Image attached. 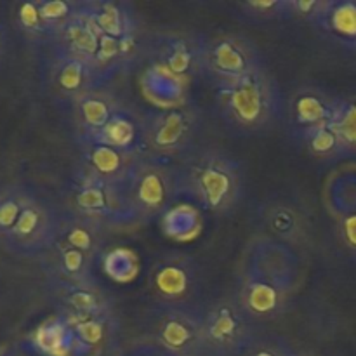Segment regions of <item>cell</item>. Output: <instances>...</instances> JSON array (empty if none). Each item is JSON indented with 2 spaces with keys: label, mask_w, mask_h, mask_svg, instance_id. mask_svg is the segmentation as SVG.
I'll list each match as a JSON object with an SVG mask.
<instances>
[{
  "label": "cell",
  "mask_w": 356,
  "mask_h": 356,
  "mask_svg": "<svg viewBox=\"0 0 356 356\" xmlns=\"http://www.w3.org/2000/svg\"><path fill=\"white\" fill-rule=\"evenodd\" d=\"M54 233V221L52 214L44 202L38 200L33 193L21 211L19 219L14 228L0 242V245L10 254L26 257L35 256L42 249L47 247Z\"/></svg>",
  "instance_id": "cell-1"
},
{
  "label": "cell",
  "mask_w": 356,
  "mask_h": 356,
  "mask_svg": "<svg viewBox=\"0 0 356 356\" xmlns=\"http://www.w3.org/2000/svg\"><path fill=\"white\" fill-rule=\"evenodd\" d=\"M229 104L242 122L245 124L256 122L264 108V97L259 83H256L247 75L236 79V86L233 87L232 96H229Z\"/></svg>",
  "instance_id": "cell-2"
},
{
  "label": "cell",
  "mask_w": 356,
  "mask_h": 356,
  "mask_svg": "<svg viewBox=\"0 0 356 356\" xmlns=\"http://www.w3.org/2000/svg\"><path fill=\"white\" fill-rule=\"evenodd\" d=\"M31 191L19 184L0 186V242L14 228Z\"/></svg>",
  "instance_id": "cell-3"
},
{
  "label": "cell",
  "mask_w": 356,
  "mask_h": 356,
  "mask_svg": "<svg viewBox=\"0 0 356 356\" xmlns=\"http://www.w3.org/2000/svg\"><path fill=\"white\" fill-rule=\"evenodd\" d=\"M214 65L221 73L229 76H240L245 75L247 70V59L245 54L236 47L233 42H219L214 49Z\"/></svg>",
  "instance_id": "cell-4"
},
{
  "label": "cell",
  "mask_w": 356,
  "mask_h": 356,
  "mask_svg": "<svg viewBox=\"0 0 356 356\" xmlns=\"http://www.w3.org/2000/svg\"><path fill=\"white\" fill-rule=\"evenodd\" d=\"M104 268H106V273L113 277L115 280L129 282L139 273V261L132 250L117 249L108 254Z\"/></svg>",
  "instance_id": "cell-5"
},
{
  "label": "cell",
  "mask_w": 356,
  "mask_h": 356,
  "mask_svg": "<svg viewBox=\"0 0 356 356\" xmlns=\"http://www.w3.org/2000/svg\"><path fill=\"white\" fill-rule=\"evenodd\" d=\"M296 115L301 124L309 125V127H325V120L329 117V110L325 104L315 96H302L296 103Z\"/></svg>",
  "instance_id": "cell-6"
},
{
  "label": "cell",
  "mask_w": 356,
  "mask_h": 356,
  "mask_svg": "<svg viewBox=\"0 0 356 356\" xmlns=\"http://www.w3.org/2000/svg\"><path fill=\"white\" fill-rule=\"evenodd\" d=\"M330 28L343 38H356V3L343 2L332 6L329 13Z\"/></svg>",
  "instance_id": "cell-7"
},
{
  "label": "cell",
  "mask_w": 356,
  "mask_h": 356,
  "mask_svg": "<svg viewBox=\"0 0 356 356\" xmlns=\"http://www.w3.org/2000/svg\"><path fill=\"white\" fill-rule=\"evenodd\" d=\"M200 183L202 188H204L205 197H207V202L214 207L221 204V200L228 195L229 188H232L229 177L222 170L214 169V167H209L207 170H204Z\"/></svg>",
  "instance_id": "cell-8"
},
{
  "label": "cell",
  "mask_w": 356,
  "mask_h": 356,
  "mask_svg": "<svg viewBox=\"0 0 356 356\" xmlns=\"http://www.w3.org/2000/svg\"><path fill=\"white\" fill-rule=\"evenodd\" d=\"M16 19L17 24H19L21 30L26 35H33V37H38V35L47 33L49 28L45 24L44 17L40 14V7H38V2H23L17 6L16 10Z\"/></svg>",
  "instance_id": "cell-9"
},
{
  "label": "cell",
  "mask_w": 356,
  "mask_h": 356,
  "mask_svg": "<svg viewBox=\"0 0 356 356\" xmlns=\"http://www.w3.org/2000/svg\"><path fill=\"white\" fill-rule=\"evenodd\" d=\"M68 38L79 51L86 52V54L92 56L97 52L99 47V37L96 35L94 28L90 24L83 26V24H68Z\"/></svg>",
  "instance_id": "cell-10"
},
{
  "label": "cell",
  "mask_w": 356,
  "mask_h": 356,
  "mask_svg": "<svg viewBox=\"0 0 356 356\" xmlns=\"http://www.w3.org/2000/svg\"><path fill=\"white\" fill-rule=\"evenodd\" d=\"M188 285V278L184 271L177 266H167L156 275V287L165 296L183 294Z\"/></svg>",
  "instance_id": "cell-11"
},
{
  "label": "cell",
  "mask_w": 356,
  "mask_h": 356,
  "mask_svg": "<svg viewBox=\"0 0 356 356\" xmlns=\"http://www.w3.org/2000/svg\"><path fill=\"white\" fill-rule=\"evenodd\" d=\"M104 138H106L108 145L110 146H127L129 143H132L134 139V127L129 120L122 117H113L110 118L106 125L103 127Z\"/></svg>",
  "instance_id": "cell-12"
},
{
  "label": "cell",
  "mask_w": 356,
  "mask_h": 356,
  "mask_svg": "<svg viewBox=\"0 0 356 356\" xmlns=\"http://www.w3.org/2000/svg\"><path fill=\"white\" fill-rule=\"evenodd\" d=\"M94 24L96 28L104 31V35H110V37H117V35H124V16H122L120 10L115 6H104L103 10L99 14L94 16Z\"/></svg>",
  "instance_id": "cell-13"
},
{
  "label": "cell",
  "mask_w": 356,
  "mask_h": 356,
  "mask_svg": "<svg viewBox=\"0 0 356 356\" xmlns=\"http://www.w3.org/2000/svg\"><path fill=\"white\" fill-rule=\"evenodd\" d=\"M277 291L266 284H257L249 292V305L254 312L268 313L277 306Z\"/></svg>",
  "instance_id": "cell-14"
},
{
  "label": "cell",
  "mask_w": 356,
  "mask_h": 356,
  "mask_svg": "<svg viewBox=\"0 0 356 356\" xmlns=\"http://www.w3.org/2000/svg\"><path fill=\"white\" fill-rule=\"evenodd\" d=\"M120 155H118L117 149L110 145H99L94 148L92 152V163L99 172L103 174H111L115 170H118L120 167Z\"/></svg>",
  "instance_id": "cell-15"
},
{
  "label": "cell",
  "mask_w": 356,
  "mask_h": 356,
  "mask_svg": "<svg viewBox=\"0 0 356 356\" xmlns=\"http://www.w3.org/2000/svg\"><path fill=\"white\" fill-rule=\"evenodd\" d=\"M139 198L143 204L149 205V207H156L163 202V183L159 176L155 174H148L145 179L141 181L138 190Z\"/></svg>",
  "instance_id": "cell-16"
},
{
  "label": "cell",
  "mask_w": 356,
  "mask_h": 356,
  "mask_svg": "<svg viewBox=\"0 0 356 356\" xmlns=\"http://www.w3.org/2000/svg\"><path fill=\"white\" fill-rule=\"evenodd\" d=\"M183 129H184L183 117H181L179 113H176V111H172V113L167 115L162 127L159 129L156 141H159L162 146L174 145V143L179 141L181 134H183Z\"/></svg>",
  "instance_id": "cell-17"
},
{
  "label": "cell",
  "mask_w": 356,
  "mask_h": 356,
  "mask_svg": "<svg viewBox=\"0 0 356 356\" xmlns=\"http://www.w3.org/2000/svg\"><path fill=\"white\" fill-rule=\"evenodd\" d=\"M38 7H40V14L49 31L70 17V6L61 0H44V2H38Z\"/></svg>",
  "instance_id": "cell-18"
},
{
  "label": "cell",
  "mask_w": 356,
  "mask_h": 356,
  "mask_svg": "<svg viewBox=\"0 0 356 356\" xmlns=\"http://www.w3.org/2000/svg\"><path fill=\"white\" fill-rule=\"evenodd\" d=\"M82 115L83 120L92 127H104L110 122V111L104 101L101 99H86L82 103Z\"/></svg>",
  "instance_id": "cell-19"
},
{
  "label": "cell",
  "mask_w": 356,
  "mask_h": 356,
  "mask_svg": "<svg viewBox=\"0 0 356 356\" xmlns=\"http://www.w3.org/2000/svg\"><path fill=\"white\" fill-rule=\"evenodd\" d=\"M341 141L356 146V104H350L334 125Z\"/></svg>",
  "instance_id": "cell-20"
},
{
  "label": "cell",
  "mask_w": 356,
  "mask_h": 356,
  "mask_svg": "<svg viewBox=\"0 0 356 356\" xmlns=\"http://www.w3.org/2000/svg\"><path fill=\"white\" fill-rule=\"evenodd\" d=\"M339 141L341 139L339 136H337L336 129L325 125V127H320L313 132L312 139H309V145H312V149L315 153H318V155H327V153H330L336 148Z\"/></svg>",
  "instance_id": "cell-21"
},
{
  "label": "cell",
  "mask_w": 356,
  "mask_h": 356,
  "mask_svg": "<svg viewBox=\"0 0 356 356\" xmlns=\"http://www.w3.org/2000/svg\"><path fill=\"white\" fill-rule=\"evenodd\" d=\"M59 86L66 90L79 89L82 83V65L76 61H68L59 72Z\"/></svg>",
  "instance_id": "cell-22"
},
{
  "label": "cell",
  "mask_w": 356,
  "mask_h": 356,
  "mask_svg": "<svg viewBox=\"0 0 356 356\" xmlns=\"http://www.w3.org/2000/svg\"><path fill=\"white\" fill-rule=\"evenodd\" d=\"M162 336H163V341L172 348L183 346V344L190 339V332H188V329L183 325V323L177 322V320H172V322L167 323Z\"/></svg>",
  "instance_id": "cell-23"
},
{
  "label": "cell",
  "mask_w": 356,
  "mask_h": 356,
  "mask_svg": "<svg viewBox=\"0 0 356 356\" xmlns=\"http://www.w3.org/2000/svg\"><path fill=\"white\" fill-rule=\"evenodd\" d=\"M235 327L236 323L233 320V316L228 312H221V315L212 322L211 334L216 339H226V337H229L235 332Z\"/></svg>",
  "instance_id": "cell-24"
},
{
  "label": "cell",
  "mask_w": 356,
  "mask_h": 356,
  "mask_svg": "<svg viewBox=\"0 0 356 356\" xmlns=\"http://www.w3.org/2000/svg\"><path fill=\"white\" fill-rule=\"evenodd\" d=\"M79 205L86 211H99L104 207V195L97 188H86L79 195Z\"/></svg>",
  "instance_id": "cell-25"
},
{
  "label": "cell",
  "mask_w": 356,
  "mask_h": 356,
  "mask_svg": "<svg viewBox=\"0 0 356 356\" xmlns=\"http://www.w3.org/2000/svg\"><path fill=\"white\" fill-rule=\"evenodd\" d=\"M76 334H79L80 339L87 344H96L99 343L101 337H103V329L97 322L94 320H86V322H80L76 325Z\"/></svg>",
  "instance_id": "cell-26"
},
{
  "label": "cell",
  "mask_w": 356,
  "mask_h": 356,
  "mask_svg": "<svg viewBox=\"0 0 356 356\" xmlns=\"http://www.w3.org/2000/svg\"><path fill=\"white\" fill-rule=\"evenodd\" d=\"M191 56L184 47H176L172 54L167 58V70L172 73H184L190 68Z\"/></svg>",
  "instance_id": "cell-27"
},
{
  "label": "cell",
  "mask_w": 356,
  "mask_h": 356,
  "mask_svg": "<svg viewBox=\"0 0 356 356\" xmlns=\"http://www.w3.org/2000/svg\"><path fill=\"white\" fill-rule=\"evenodd\" d=\"M120 52V42L117 40V37H110V35H103L99 37V47H97L96 56L103 61L111 59L113 56H117Z\"/></svg>",
  "instance_id": "cell-28"
},
{
  "label": "cell",
  "mask_w": 356,
  "mask_h": 356,
  "mask_svg": "<svg viewBox=\"0 0 356 356\" xmlns=\"http://www.w3.org/2000/svg\"><path fill=\"white\" fill-rule=\"evenodd\" d=\"M68 242L70 249H76L80 250V252L89 250L90 245H92V238H90L89 233L82 228H73L72 232L68 233Z\"/></svg>",
  "instance_id": "cell-29"
},
{
  "label": "cell",
  "mask_w": 356,
  "mask_h": 356,
  "mask_svg": "<svg viewBox=\"0 0 356 356\" xmlns=\"http://www.w3.org/2000/svg\"><path fill=\"white\" fill-rule=\"evenodd\" d=\"M63 266L68 273H76L83 266V256L80 250L68 249L63 252Z\"/></svg>",
  "instance_id": "cell-30"
},
{
  "label": "cell",
  "mask_w": 356,
  "mask_h": 356,
  "mask_svg": "<svg viewBox=\"0 0 356 356\" xmlns=\"http://www.w3.org/2000/svg\"><path fill=\"white\" fill-rule=\"evenodd\" d=\"M70 305L80 312H87V309L96 308V298L89 292H73L70 296Z\"/></svg>",
  "instance_id": "cell-31"
},
{
  "label": "cell",
  "mask_w": 356,
  "mask_h": 356,
  "mask_svg": "<svg viewBox=\"0 0 356 356\" xmlns=\"http://www.w3.org/2000/svg\"><path fill=\"white\" fill-rule=\"evenodd\" d=\"M344 235H346L348 242L353 247H356V214L350 216V218L344 221Z\"/></svg>",
  "instance_id": "cell-32"
},
{
  "label": "cell",
  "mask_w": 356,
  "mask_h": 356,
  "mask_svg": "<svg viewBox=\"0 0 356 356\" xmlns=\"http://www.w3.org/2000/svg\"><path fill=\"white\" fill-rule=\"evenodd\" d=\"M7 51H9V37H7V30L2 23H0V68L6 63Z\"/></svg>",
  "instance_id": "cell-33"
},
{
  "label": "cell",
  "mask_w": 356,
  "mask_h": 356,
  "mask_svg": "<svg viewBox=\"0 0 356 356\" xmlns=\"http://www.w3.org/2000/svg\"><path fill=\"white\" fill-rule=\"evenodd\" d=\"M257 356H273L271 353H266V351H263V353H259Z\"/></svg>",
  "instance_id": "cell-34"
}]
</instances>
